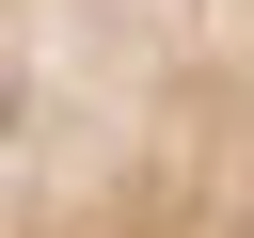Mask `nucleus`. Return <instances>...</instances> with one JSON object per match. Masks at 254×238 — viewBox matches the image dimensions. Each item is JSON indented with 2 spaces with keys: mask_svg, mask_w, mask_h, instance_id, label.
I'll return each mask as SVG.
<instances>
[{
  "mask_svg": "<svg viewBox=\"0 0 254 238\" xmlns=\"http://www.w3.org/2000/svg\"><path fill=\"white\" fill-rule=\"evenodd\" d=\"M0 238H254V0H0Z\"/></svg>",
  "mask_w": 254,
  "mask_h": 238,
  "instance_id": "f257e3e1",
  "label": "nucleus"
}]
</instances>
